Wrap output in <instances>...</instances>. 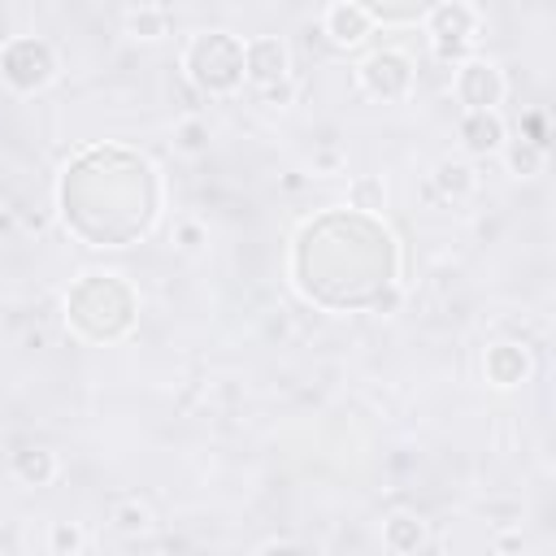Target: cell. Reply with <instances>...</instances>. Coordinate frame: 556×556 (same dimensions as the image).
<instances>
[{
    "mask_svg": "<svg viewBox=\"0 0 556 556\" xmlns=\"http://www.w3.org/2000/svg\"><path fill=\"white\" fill-rule=\"evenodd\" d=\"M187 70L204 91H230L243 74V48L230 35H200L187 48Z\"/></svg>",
    "mask_w": 556,
    "mask_h": 556,
    "instance_id": "6da1fadb",
    "label": "cell"
},
{
    "mask_svg": "<svg viewBox=\"0 0 556 556\" xmlns=\"http://www.w3.org/2000/svg\"><path fill=\"white\" fill-rule=\"evenodd\" d=\"M0 70L17 91H35L52 78V52L39 39H13L0 56Z\"/></svg>",
    "mask_w": 556,
    "mask_h": 556,
    "instance_id": "7a4b0ae2",
    "label": "cell"
},
{
    "mask_svg": "<svg viewBox=\"0 0 556 556\" xmlns=\"http://www.w3.org/2000/svg\"><path fill=\"white\" fill-rule=\"evenodd\" d=\"M361 83H365L369 96L400 100V96L413 87V65H408V56H400V52H374V56L361 65Z\"/></svg>",
    "mask_w": 556,
    "mask_h": 556,
    "instance_id": "3957f363",
    "label": "cell"
},
{
    "mask_svg": "<svg viewBox=\"0 0 556 556\" xmlns=\"http://www.w3.org/2000/svg\"><path fill=\"white\" fill-rule=\"evenodd\" d=\"M430 39H434V52L447 61V56H465L469 39H473V13L465 4H439L434 17H430Z\"/></svg>",
    "mask_w": 556,
    "mask_h": 556,
    "instance_id": "277c9868",
    "label": "cell"
},
{
    "mask_svg": "<svg viewBox=\"0 0 556 556\" xmlns=\"http://www.w3.org/2000/svg\"><path fill=\"white\" fill-rule=\"evenodd\" d=\"M243 74L265 91L278 87L287 78V48L278 39H252L243 48Z\"/></svg>",
    "mask_w": 556,
    "mask_h": 556,
    "instance_id": "5b68a950",
    "label": "cell"
},
{
    "mask_svg": "<svg viewBox=\"0 0 556 556\" xmlns=\"http://www.w3.org/2000/svg\"><path fill=\"white\" fill-rule=\"evenodd\" d=\"M456 96H460L469 109H491V104L504 96V78H500L495 65L469 61V65L456 74Z\"/></svg>",
    "mask_w": 556,
    "mask_h": 556,
    "instance_id": "8992f818",
    "label": "cell"
},
{
    "mask_svg": "<svg viewBox=\"0 0 556 556\" xmlns=\"http://www.w3.org/2000/svg\"><path fill=\"white\" fill-rule=\"evenodd\" d=\"M460 139L469 152H500L504 148V122L491 109H469L460 122Z\"/></svg>",
    "mask_w": 556,
    "mask_h": 556,
    "instance_id": "52a82bcc",
    "label": "cell"
},
{
    "mask_svg": "<svg viewBox=\"0 0 556 556\" xmlns=\"http://www.w3.org/2000/svg\"><path fill=\"white\" fill-rule=\"evenodd\" d=\"M326 35L334 39V43H361L365 35H369V13L356 4V0H339V4H330V13H326Z\"/></svg>",
    "mask_w": 556,
    "mask_h": 556,
    "instance_id": "ba28073f",
    "label": "cell"
},
{
    "mask_svg": "<svg viewBox=\"0 0 556 556\" xmlns=\"http://www.w3.org/2000/svg\"><path fill=\"white\" fill-rule=\"evenodd\" d=\"M13 469H17V478H22V482L43 486V482L56 473V456H52L48 447H22V452L13 456Z\"/></svg>",
    "mask_w": 556,
    "mask_h": 556,
    "instance_id": "9c48e42d",
    "label": "cell"
},
{
    "mask_svg": "<svg viewBox=\"0 0 556 556\" xmlns=\"http://www.w3.org/2000/svg\"><path fill=\"white\" fill-rule=\"evenodd\" d=\"M486 374L500 382V387H508V382H517L521 374H526V352H517L513 343H500L491 356H486Z\"/></svg>",
    "mask_w": 556,
    "mask_h": 556,
    "instance_id": "30bf717a",
    "label": "cell"
},
{
    "mask_svg": "<svg viewBox=\"0 0 556 556\" xmlns=\"http://www.w3.org/2000/svg\"><path fill=\"white\" fill-rule=\"evenodd\" d=\"M426 543V526L421 521H413V517H395V521H387V547H395V552H413V547H421Z\"/></svg>",
    "mask_w": 556,
    "mask_h": 556,
    "instance_id": "8fae6325",
    "label": "cell"
},
{
    "mask_svg": "<svg viewBox=\"0 0 556 556\" xmlns=\"http://www.w3.org/2000/svg\"><path fill=\"white\" fill-rule=\"evenodd\" d=\"M508 165H513L521 178L539 174V165H543V143H534V139H521V143H513V148H508Z\"/></svg>",
    "mask_w": 556,
    "mask_h": 556,
    "instance_id": "7c38bea8",
    "label": "cell"
},
{
    "mask_svg": "<svg viewBox=\"0 0 556 556\" xmlns=\"http://www.w3.org/2000/svg\"><path fill=\"white\" fill-rule=\"evenodd\" d=\"M148 521H152V513H148L139 500H126V504H117V513H113V526H117V530H126V534L148 530Z\"/></svg>",
    "mask_w": 556,
    "mask_h": 556,
    "instance_id": "4fadbf2b",
    "label": "cell"
},
{
    "mask_svg": "<svg viewBox=\"0 0 556 556\" xmlns=\"http://www.w3.org/2000/svg\"><path fill=\"white\" fill-rule=\"evenodd\" d=\"M439 182L447 187V191H469V169L465 165H439Z\"/></svg>",
    "mask_w": 556,
    "mask_h": 556,
    "instance_id": "5bb4252c",
    "label": "cell"
},
{
    "mask_svg": "<svg viewBox=\"0 0 556 556\" xmlns=\"http://www.w3.org/2000/svg\"><path fill=\"white\" fill-rule=\"evenodd\" d=\"M52 547H56V552H65V547L78 552V547H83V534L70 530V526H56V530H52Z\"/></svg>",
    "mask_w": 556,
    "mask_h": 556,
    "instance_id": "9a60e30c",
    "label": "cell"
},
{
    "mask_svg": "<svg viewBox=\"0 0 556 556\" xmlns=\"http://www.w3.org/2000/svg\"><path fill=\"white\" fill-rule=\"evenodd\" d=\"M130 26H135V30H143L148 39H156V35L165 30V17H152V13H135V17H130Z\"/></svg>",
    "mask_w": 556,
    "mask_h": 556,
    "instance_id": "2e32d148",
    "label": "cell"
}]
</instances>
